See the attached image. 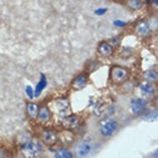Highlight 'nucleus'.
Listing matches in <instances>:
<instances>
[{
    "label": "nucleus",
    "instance_id": "nucleus-26",
    "mask_svg": "<svg viewBox=\"0 0 158 158\" xmlns=\"http://www.w3.org/2000/svg\"><path fill=\"white\" fill-rule=\"evenodd\" d=\"M152 1L153 0H143V2H145V3H151Z\"/></svg>",
    "mask_w": 158,
    "mask_h": 158
},
{
    "label": "nucleus",
    "instance_id": "nucleus-18",
    "mask_svg": "<svg viewBox=\"0 0 158 158\" xmlns=\"http://www.w3.org/2000/svg\"><path fill=\"white\" fill-rule=\"evenodd\" d=\"M147 21H148V25L150 27V29L151 31H152H152H158V16H151L150 18H148Z\"/></svg>",
    "mask_w": 158,
    "mask_h": 158
},
{
    "label": "nucleus",
    "instance_id": "nucleus-16",
    "mask_svg": "<svg viewBox=\"0 0 158 158\" xmlns=\"http://www.w3.org/2000/svg\"><path fill=\"white\" fill-rule=\"evenodd\" d=\"M39 109L40 108L38 105L35 103H29L27 107V114L31 118H36L38 117L39 114Z\"/></svg>",
    "mask_w": 158,
    "mask_h": 158
},
{
    "label": "nucleus",
    "instance_id": "nucleus-5",
    "mask_svg": "<svg viewBox=\"0 0 158 158\" xmlns=\"http://www.w3.org/2000/svg\"><path fill=\"white\" fill-rule=\"evenodd\" d=\"M140 91L143 98L148 99V98H153L156 93V89L153 83L149 81H145L140 85Z\"/></svg>",
    "mask_w": 158,
    "mask_h": 158
},
{
    "label": "nucleus",
    "instance_id": "nucleus-3",
    "mask_svg": "<svg viewBox=\"0 0 158 158\" xmlns=\"http://www.w3.org/2000/svg\"><path fill=\"white\" fill-rule=\"evenodd\" d=\"M41 138L42 142L48 147H52L55 145L59 140V137L54 130L45 129L41 133Z\"/></svg>",
    "mask_w": 158,
    "mask_h": 158
},
{
    "label": "nucleus",
    "instance_id": "nucleus-13",
    "mask_svg": "<svg viewBox=\"0 0 158 158\" xmlns=\"http://www.w3.org/2000/svg\"><path fill=\"white\" fill-rule=\"evenodd\" d=\"M51 117H52L51 111H50V109L47 106H43L42 108H40L37 118H38L41 122L47 123L51 119Z\"/></svg>",
    "mask_w": 158,
    "mask_h": 158
},
{
    "label": "nucleus",
    "instance_id": "nucleus-19",
    "mask_svg": "<svg viewBox=\"0 0 158 158\" xmlns=\"http://www.w3.org/2000/svg\"><path fill=\"white\" fill-rule=\"evenodd\" d=\"M54 158H74L73 154L66 148H61L56 152Z\"/></svg>",
    "mask_w": 158,
    "mask_h": 158
},
{
    "label": "nucleus",
    "instance_id": "nucleus-11",
    "mask_svg": "<svg viewBox=\"0 0 158 158\" xmlns=\"http://www.w3.org/2000/svg\"><path fill=\"white\" fill-rule=\"evenodd\" d=\"M136 31L140 36L143 37H147L152 33L150 27L148 25V23L147 20H141L136 25Z\"/></svg>",
    "mask_w": 158,
    "mask_h": 158
},
{
    "label": "nucleus",
    "instance_id": "nucleus-9",
    "mask_svg": "<svg viewBox=\"0 0 158 158\" xmlns=\"http://www.w3.org/2000/svg\"><path fill=\"white\" fill-rule=\"evenodd\" d=\"M88 75H85V74H81L74 79V81L71 83V88L74 90H81L84 88H85L87 84H88Z\"/></svg>",
    "mask_w": 158,
    "mask_h": 158
},
{
    "label": "nucleus",
    "instance_id": "nucleus-24",
    "mask_svg": "<svg viewBox=\"0 0 158 158\" xmlns=\"http://www.w3.org/2000/svg\"><path fill=\"white\" fill-rule=\"evenodd\" d=\"M153 156L155 158H158V148L154 152V153H153Z\"/></svg>",
    "mask_w": 158,
    "mask_h": 158
},
{
    "label": "nucleus",
    "instance_id": "nucleus-17",
    "mask_svg": "<svg viewBox=\"0 0 158 158\" xmlns=\"http://www.w3.org/2000/svg\"><path fill=\"white\" fill-rule=\"evenodd\" d=\"M143 76L145 78V80L147 81L154 83L156 81H158V73L156 70H148L144 72Z\"/></svg>",
    "mask_w": 158,
    "mask_h": 158
},
{
    "label": "nucleus",
    "instance_id": "nucleus-25",
    "mask_svg": "<svg viewBox=\"0 0 158 158\" xmlns=\"http://www.w3.org/2000/svg\"><path fill=\"white\" fill-rule=\"evenodd\" d=\"M152 2L153 3H154V4H155V5L158 8V0H153Z\"/></svg>",
    "mask_w": 158,
    "mask_h": 158
},
{
    "label": "nucleus",
    "instance_id": "nucleus-6",
    "mask_svg": "<svg viewBox=\"0 0 158 158\" xmlns=\"http://www.w3.org/2000/svg\"><path fill=\"white\" fill-rule=\"evenodd\" d=\"M118 128V122L114 119L106 120L105 122L102 123L100 127L101 133L105 137H109L114 133Z\"/></svg>",
    "mask_w": 158,
    "mask_h": 158
},
{
    "label": "nucleus",
    "instance_id": "nucleus-23",
    "mask_svg": "<svg viewBox=\"0 0 158 158\" xmlns=\"http://www.w3.org/2000/svg\"><path fill=\"white\" fill-rule=\"evenodd\" d=\"M114 24L115 25L116 27H123L126 26V23L123 21H122V20H115V21L114 22Z\"/></svg>",
    "mask_w": 158,
    "mask_h": 158
},
{
    "label": "nucleus",
    "instance_id": "nucleus-22",
    "mask_svg": "<svg viewBox=\"0 0 158 158\" xmlns=\"http://www.w3.org/2000/svg\"><path fill=\"white\" fill-rule=\"evenodd\" d=\"M107 11H108V9L105 8H98L94 11V13H95L96 15L102 16L104 15V14H105V13H107Z\"/></svg>",
    "mask_w": 158,
    "mask_h": 158
},
{
    "label": "nucleus",
    "instance_id": "nucleus-15",
    "mask_svg": "<svg viewBox=\"0 0 158 158\" xmlns=\"http://www.w3.org/2000/svg\"><path fill=\"white\" fill-rule=\"evenodd\" d=\"M47 78L43 74L41 75V78H40V80H39V82L37 83L36 86V89H35V96L36 97H38L41 94H42V90L46 88V86H47Z\"/></svg>",
    "mask_w": 158,
    "mask_h": 158
},
{
    "label": "nucleus",
    "instance_id": "nucleus-12",
    "mask_svg": "<svg viewBox=\"0 0 158 158\" xmlns=\"http://www.w3.org/2000/svg\"><path fill=\"white\" fill-rule=\"evenodd\" d=\"M98 52L100 56L104 57H109L110 56L113 52H114V48L111 45L108 43V42H102L99 44L98 47Z\"/></svg>",
    "mask_w": 158,
    "mask_h": 158
},
{
    "label": "nucleus",
    "instance_id": "nucleus-14",
    "mask_svg": "<svg viewBox=\"0 0 158 158\" xmlns=\"http://www.w3.org/2000/svg\"><path fill=\"white\" fill-rule=\"evenodd\" d=\"M125 5L132 11H138L142 9L144 5L143 0H125Z\"/></svg>",
    "mask_w": 158,
    "mask_h": 158
},
{
    "label": "nucleus",
    "instance_id": "nucleus-8",
    "mask_svg": "<svg viewBox=\"0 0 158 158\" xmlns=\"http://www.w3.org/2000/svg\"><path fill=\"white\" fill-rule=\"evenodd\" d=\"M147 100L145 98H135L131 103V110L134 115L143 114L147 107Z\"/></svg>",
    "mask_w": 158,
    "mask_h": 158
},
{
    "label": "nucleus",
    "instance_id": "nucleus-7",
    "mask_svg": "<svg viewBox=\"0 0 158 158\" xmlns=\"http://www.w3.org/2000/svg\"><path fill=\"white\" fill-rule=\"evenodd\" d=\"M79 123H80L79 118L74 114H69L67 116H65L61 120V124L63 127L70 131L77 128L79 127Z\"/></svg>",
    "mask_w": 158,
    "mask_h": 158
},
{
    "label": "nucleus",
    "instance_id": "nucleus-20",
    "mask_svg": "<svg viewBox=\"0 0 158 158\" xmlns=\"http://www.w3.org/2000/svg\"><path fill=\"white\" fill-rule=\"evenodd\" d=\"M143 120L148 121V122H155L158 120V109L152 112L148 113L143 116Z\"/></svg>",
    "mask_w": 158,
    "mask_h": 158
},
{
    "label": "nucleus",
    "instance_id": "nucleus-2",
    "mask_svg": "<svg viewBox=\"0 0 158 158\" xmlns=\"http://www.w3.org/2000/svg\"><path fill=\"white\" fill-rule=\"evenodd\" d=\"M42 151V146L37 141H29L21 147L22 154L26 158H34Z\"/></svg>",
    "mask_w": 158,
    "mask_h": 158
},
{
    "label": "nucleus",
    "instance_id": "nucleus-1",
    "mask_svg": "<svg viewBox=\"0 0 158 158\" xmlns=\"http://www.w3.org/2000/svg\"><path fill=\"white\" fill-rule=\"evenodd\" d=\"M129 70H127V68L119 66V65H114L110 70V80L112 83L117 85L127 81L129 78Z\"/></svg>",
    "mask_w": 158,
    "mask_h": 158
},
{
    "label": "nucleus",
    "instance_id": "nucleus-10",
    "mask_svg": "<svg viewBox=\"0 0 158 158\" xmlns=\"http://www.w3.org/2000/svg\"><path fill=\"white\" fill-rule=\"evenodd\" d=\"M92 145L88 142H82L75 148V153L79 158H85L91 152Z\"/></svg>",
    "mask_w": 158,
    "mask_h": 158
},
{
    "label": "nucleus",
    "instance_id": "nucleus-4",
    "mask_svg": "<svg viewBox=\"0 0 158 158\" xmlns=\"http://www.w3.org/2000/svg\"><path fill=\"white\" fill-rule=\"evenodd\" d=\"M54 109L60 116H67L70 112V103L67 98H59L54 103Z\"/></svg>",
    "mask_w": 158,
    "mask_h": 158
},
{
    "label": "nucleus",
    "instance_id": "nucleus-21",
    "mask_svg": "<svg viewBox=\"0 0 158 158\" xmlns=\"http://www.w3.org/2000/svg\"><path fill=\"white\" fill-rule=\"evenodd\" d=\"M25 92H26L27 95L28 96L29 98L32 99L34 98V96H35V91H33L32 88L30 85L27 86L26 89H25Z\"/></svg>",
    "mask_w": 158,
    "mask_h": 158
}]
</instances>
